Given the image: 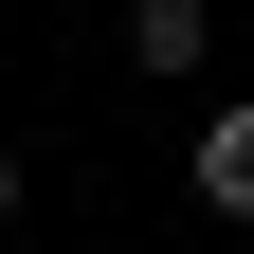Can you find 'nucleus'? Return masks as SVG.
<instances>
[{"instance_id": "f03ea898", "label": "nucleus", "mask_w": 254, "mask_h": 254, "mask_svg": "<svg viewBox=\"0 0 254 254\" xmlns=\"http://www.w3.org/2000/svg\"><path fill=\"white\" fill-rule=\"evenodd\" d=\"M200 37H218L200 0H145V18H127V55H145V73H200Z\"/></svg>"}, {"instance_id": "7ed1b4c3", "label": "nucleus", "mask_w": 254, "mask_h": 254, "mask_svg": "<svg viewBox=\"0 0 254 254\" xmlns=\"http://www.w3.org/2000/svg\"><path fill=\"white\" fill-rule=\"evenodd\" d=\"M0 218H18V145H0Z\"/></svg>"}, {"instance_id": "f257e3e1", "label": "nucleus", "mask_w": 254, "mask_h": 254, "mask_svg": "<svg viewBox=\"0 0 254 254\" xmlns=\"http://www.w3.org/2000/svg\"><path fill=\"white\" fill-rule=\"evenodd\" d=\"M200 200H218V218H254V109H218V127H200Z\"/></svg>"}]
</instances>
